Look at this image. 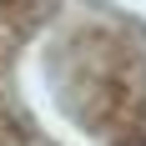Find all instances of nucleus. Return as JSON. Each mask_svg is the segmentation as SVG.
Here are the masks:
<instances>
[{"label": "nucleus", "mask_w": 146, "mask_h": 146, "mask_svg": "<svg viewBox=\"0 0 146 146\" xmlns=\"http://www.w3.org/2000/svg\"><path fill=\"white\" fill-rule=\"evenodd\" d=\"M0 146H15V136L5 131V121H0Z\"/></svg>", "instance_id": "nucleus-1"}]
</instances>
